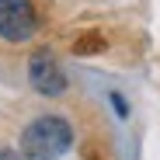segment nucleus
<instances>
[{"mask_svg": "<svg viewBox=\"0 0 160 160\" xmlns=\"http://www.w3.org/2000/svg\"><path fill=\"white\" fill-rule=\"evenodd\" d=\"M38 35V11L32 0H0V38L21 45Z\"/></svg>", "mask_w": 160, "mask_h": 160, "instance_id": "f03ea898", "label": "nucleus"}, {"mask_svg": "<svg viewBox=\"0 0 160 160\" xmlns=\"http://www.w3.org/2000/svg\"><path fill=\"white\" fill-rule=\"evenodd\" d=\"M112 101H115V112H118V115L125 118V115H129V104H125V98H118V94H112Z\"/></svg>", "mask_w": 160, "mask_h": 160, "instance_id": "423d86ee", "label": "nucleus"}, {"mask_svg": "<svg viewBox=\"0 0 160 160\" xmlns=\"http://www.w3.org/2000/svg\"><path fill=\"white\" fill-rule=\"evenodd\" d=\"M108 49V38H104L101 32H84V35H77L73 38V45H70V52L73 56H101V52Z\"/></svg>", "mask_w": 160, "mask_h": 160, "instance_id": "20e7f679", "label": "nucleus"}, {"mask_svg": "<svg viewBox=\"0 0 160 160\" xmlns=\"http://www.w3.org/2000/svg\"><path fill=\"white\" fill-rule=\"evenodd\" d=\"M0 160H24L21 150H11V146H0Z\"/></svg>", "mask_w": 160, "mask_h": 160, "instance_id": "39448f33", "label": "nucleus"}, {"mask_svg": "<svg viewBox=\"0 0 160 160\" xmlns=\"http://www.w3.org/2000/svg\"><path fill=\"white\" fill-rule=\"evenodd\" d=\"M28 84L42 98H63L70 91V77H66V70L59 66V59L49 49H38L28 59Z\"/></svg>", "mask_w": 160, "mask_h": 160, "instance_id": "7ed1b4c3", "label": "nucleus"}, {"mask_svg": "<svg viewBox=\"0 0 160 160\" xmlns=\"http://www.w3.org/2000/svg\"><path fill=\"white\" fill-rule=\"evenodd\" d=\"M73 125L63 115H38L21 129L18 150L24 160H59L73 146Z\"/></svg>", "mask_w": 160, "mask_h": 160, "instance_id": "f257e3e1", "label": "nucleus"}]
</instances>
